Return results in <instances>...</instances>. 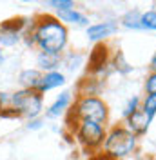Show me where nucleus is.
I'll return each instance as SVG.
<instances>
[{
  "instance_id": "obj_21",
  "label": "nucleus",
  "mask_w": 156,
  "mask_h": 160,
  "mask_svg": "<svg viewBox=\"0 0 156 160\" xmlns=\"http://www.w3.org/2000/svg\"><path fill=\"white\" fill-rule=\"evenodd\" d=\"M138 106H140V98H138V97H133V98L129 100V104H127L125 111H124V115H125V118L129 117V115H133V113H134V111L138 109Z\"/></svg>"
},
{
  "instance_id": "obj_22",
  "label": "nucleus",
  "mask_w": 156,
  "mask_h": 160,
  "mask_svg": "<svg viewBox=\"0 0 156 160\" xmlns=\"http://www.w3.org/2000/svg\"><path fill=\"white\" fill-rule=\"evenodd\" d=\"M29 131H38V129H42L44 128V122L40 118H31L29 122H27V126H26Z\"/></svg>"
},
{
  "instance_id": "obj_9",
  "label": "nucleus",
  "mask_w": 156,
  "mask_h": 160,
  "mask_svg": "<svg viewBox=\"0 0 156 160\" xmlns=\"http://www.w3.org/2000/svg\"><path fill=\"white\" fill-rule=\"evenodd\" d=\"M64 84H66L64 73H60V71H49V73H46V75H42V80H40V86H38L37 91H38L40 95H44L46 91L60 88V86H64Z\"/></svg>"
},
{
  "instance_id": "obj_4",
  "label": "nucleus",
  "mask_w": 156,
  "mask_h": 160,
  "mask_svg": "<svg viewBox=\"0 0 156 160\" xmlns=\"http://www.w3.org/2000/svg\"><path fill=\"white\" fill-rule=\"evenodd\" d=\"M71 117H75L76 122H95L102 126L107 120V106L98 97H80L71 109Z\"/></svg>"
},
{
  "instance_id": "obj_24",
  "label": "nucleus",
  "mask_w": 156,
  "mask_h": 160,
  "mask_svg": "<svg viewBox=\"0 0 156 160\" xmlns=\"http://www.w3.org/2000/svg\"><path fill=\"white\" fill-rule=\"evenodd\" d=\"M4 62H6V53L2 51V48H0V68L4 66Z\"/></svg>"
},
{
  "instance_id": "obj_23",
  "label": "nucleus",
  "mask_w": 156,
  "mask_h": 160,
  "mask_svg": "<svg viewBox=\"0 0 156 160\" xmlns=\"http://www.w3.org/2000/svg\"><path fill=\"white\" fill-rule=\"evenodd\" d=\"M151 69L156 73V53L153 55V58H151Z\"/></svg>"
},
{
  "instance_id": "obj_7",
  "label": "nucleus",
  "mask_w": 156,
  "mask_h": 160,
  "mask_svg": "<svg viewBox=\"0 0 156 160\" xmlns=\"http://www.w3.org/2000/svg\"><path fill=\"white\" fill-rule=\"evenodd\" d=\"M109 62V48L105 44H96L89 55V69L93 73H102Z\"/></svg>"
},
{
  "instance_id": "obj_1",
  "label": "nucleus",
  "mask_w": 156,
  "mask_h": 160,
  "mask_svg": "<svg viewBox=\"0 0 156 160\" xmlns=\"http://www.w3.org/2000/svg\"><path fill=\"white\" fill-rule=\"evenodd\" d=\"M24 38L27 46L38 48L42 53L60 55L67 46V29L51 15H40L31 20V28L26 29Z\"/></svg>"
},
{
  "instance_id": "obj_19",
  "label": "nucleus",
  "mask_w": 156,
  "mask_h": 160,
  "mask_svg": "<svg viewBox=\"0 0 156 160\" xmlns=\"http://www.w3.org/2000/svg\"><path fill=\"white\" fill-rule=\"evenodd\" d=\"M49 6H53V8H56V11H64V9H73V2L71 0H51L49 2Z\"/></svg>"
},
{
  "instance_id": "obj_16",
  "label": "nucleus",
  "mask_w": 156,
  "mask_h": 160,
  "mask_svg": "<svg viewBox=\"0 0 156 160\" xmlns=\"http://www.w3.org/2000/svg\"><path fill=\"white\" fill-rule=\"evenodd\" d=\"M142 109L145 111V115H147L151 120L154 118V115H156V95H145Z\"/></svg>"
},
{
  "instance_id": "obj_8",
  "label": "nucleus",
  "mask_w": 156,
  "mask_h": 160,
  "mask_svg": "<svg viewBox=\"0 0 156 160\" xmlns=\"http://www.w3.org/2000/svg\"><path fill=\"white\" fill-rule=\"evenodd\" d=\"M149 124H151V118L145 115V111L142 108H138L133 115L127 117V131H131L134 137L136 135H144L147 129H149Z\"/></svg>"
},
{
  "instance_id": "obj_2",
  "label": "nucleus",
  "mask_w": 156,
  "mask_h": 160,
  "mask_svg": "<svg viewBox=\"0 0 156 160\" xmlns=\"http://www.w3.org/2000/svg\"><path fill=\"white\" fill-rule=\"evenodd\" d=\"M136 149V137L125 128H113L104 140V155L111 160H120Z\"/></svg>"
},
{
  "instance_id": "obj_15",
  "label": "nucleus",
  "mask_w": 156,
  "mask_h": 160,
  "mask_svg": "<svg viewBox=\"0 0 156 160\" xmlns=\"http://www.w3.org/2000/svg\"><path fill=\"white\" fill-rule=\"evenodd\" d=\"M115 68H116V71L124 73V75H127V73L133 71V66L125 60V55H124L122 51H116V55H115Z\"/></svg>"
},
{
  "instance_id": "obj_11",
  "label": "nucleus",
  "mask_w": 156,
  "mask_h": 160,
  "mask_svg": "<svg viewBox=\"0 0 156 160\" xmlns=\"http://www.w3.org/2000/svg\"><path fill=\"white\" fill-rule=\"evenodd\" d=\"M69 104H71V93H69V91H64L58 98L47 108L46 117H49V118H56V117H60V115H64L66 109L69 108Z\"/></svg>"
},
{
  "instance_id": "obj_12",
  "label": "nucleus",
  "mask_w": 156,
  "mask_h": 160,
  "mask_svg": "<svg viewBox=\"0 0 156 160\" xmlns=\"http://www.w3.org/2000/svg\"><path fill=\"white\" fill-rule=\"evenodd\" d=\"M116 31V24L115 22H104V24H95L87 29V37L91 40H104L115 35Z\"/></svg>"
},
{
  "instance_id": "obj_18",
  "label": "nucleus",
  "mask_w": 156,
  "mask_h": 160,
  "mask_svg": "<svg viewBox=\"0 0 156 160\" xmlns=\"http://www.w3.org/2000/svg\"><path fill=\"white\" fill-rule=\"evenodd\" d=\"M140 13L138 11H131L127 13L125 18H124V26L125 28H133V29H142V24H140Z\"/></svg>"
},
{
  "instance_id": "obj_14",
  "label": "nucleus",
  "mask_w": 156,
  "mask_h": 160,
  "mask_svg": "<svg viewBox=\"0 0 156 160\" xmlns=\"http://www.w3.org/2000/svg\"><path fill=\"white\" fill-rule=\"evenodd\" d=\"M58 64H60V55H49V53L38 51V55H37V66H38L40 69H44L46 73L56 71Z\"/></svg>"
},
{
  "instance_id": "obj_17",
  "label": "nucleus",
  "mask_w": 156,
  "mask_h": 160,
  "mask_svg": "<svg viewBox=\"0 0 156 160\" xmlns=\"http://www.w3.org/2000/svg\"><path fill=\"white\" fill-rule=\"evenodd\" d=\"M140 24H142V29H153L156 31V11H147L140 17Z\"/></svg>"
},
{
  "instance_id": "obj_6",
  "label": "nucleus",
  "mask_w": 156,
  "mask_h": 160,
  "mask_svg": "<svg viewBox=\"0 0 156 160\" xmlns=\"http://www.w3.org/2000/svg\"><path fill=\"white\" fill-rule=\"evenodd\" d=\"M76 138L82 146H85L89 149H95V148L104 144L105 133H104V128L100 124H95V122H78Z\"/></svg>"
},
{
  "instance_id": "obj_3",
  "label": "nucleus",
  "mask_w": 156,
  "mask_h": 160,
  "mask_svg": "<svg viewBox=\"0 0 156 160\" xmlns=\"http://www.w3.org/2000/svg\"><path fill=\"white\" fill-rule=\"evenodd\" d=\"M9 108L18 113V117L38 118L44 109V95L35 89H17L9 95Z\"/></svg>"
},
{
  "instance_id": "obj_20",
  "label": "nucleus",
  "mask_w": 156,
  "mask_h": 160,
  "mask_svg": "<svg viewBox=\"0 0 156 160\" xmlns=\"http://www.w3.org/2000/svg\"><path fill=\"white\" fill-rule=\"evenodd\" d=\"M145 91H147V95H156V73H153L151 77H147Z\"/></svg>"
},
{
  "instance_id": "obj_10",
  "label": "nucleus",
  "mask_w": 156,
  "mask_h": 160,
  "mask_svg": "<svg viewBox=\"0 0 156 160\" xmlns=\"http://www.w3.org/2000/svg\"><path fill=\"white\" fill-rule=\"evenodd\" d=\"M40 80H42V73L37 68H29V69H24L18 75V82L22 86V89H38Z\"/></svg>"
},
{
  "instance_id": "obj_5",
  "label": "nucleus",
  "mask_w": 156,
  "mask_h": 160,
  "mask_svg": "<svg viewBox=\"0 0 156 160\" xmlns=\"http://www.w3.org/2000/svg\"><path fill=\"white\" fill-rule=\"evenodd\" d=\"M29 28L27 18H11L0 24V48H13L24 38V33Z\"/></svg>"
},
{
  "instance_id": "obj_13",
  "label": "nucleus",
  "mask_w": 156,
  "mask_h": 160,
  "mask_svg": "<svg viewBox=\"0 0 156 160\" xmlns=\"http://www.w3.org/2000/svg\"><path fill=\"white\" fill-rule=\"evenodd\" d=\"M55 18L58 20V22H67V24H76V26H85L87 24V18L82 15V13H78L73 9H64V11H56V17Z\"/></svg>"
}]
</instances>
